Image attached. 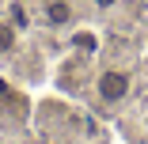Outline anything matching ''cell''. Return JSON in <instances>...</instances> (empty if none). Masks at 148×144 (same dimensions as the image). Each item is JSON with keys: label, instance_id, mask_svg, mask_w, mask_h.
Listing matches in <instances>:
<instances>
[{"label": "cell", "instance_id": "5b68a950", "mask_svg": "<svg viewBox=\"0 0 148 144\" xmlns=\"http://www.w3.org/2000/svg\"><path fill=\"white\" fill-rule=\"evenodd\" d=\"M95 4H99V8H110V4H118V0H95Z\"/></svg>", "mask_w": 148, "mask_h": 144}, {"label": "cell", "instance_id": "3957f363", "mask_svg": "<svg viewBox=\"0 0 148 144\" xmlns=\"http://www.w3.org/2000/svg\"><path fill=\"white\" fill-rule=\"evenodd\" d=\"M15 53H19V27L8 15H0V57H15Z\"/></svg>", "mask_w": 148, "mask_h": 144}, {"label": "cell", "instance_id": "7a4b0ae2", "mask_svg": "<svg viewBox=\"0 0 148 144\" xmlns=\"http://www.w3.org/2000/svg\"><path fill=\"white\" fill-rule=\"evenodd\" d=\"M42 19H46V27L61 31V27L76 23V8H72V0H46L42 4Z\"/></svg>", "mask_w": 148, "mask_h": 144}, {"label": "cell", "instance_id": "6da1fadb", "mask_svg": "<svg viewBox=\"0 0 148 144\" xmlns=\"http://www.w3.org/2000/svg\"><path fill=\"white\" fill-rule=\"evenodd\" d=\"M137 91V68L129 61H103L95 65L91 80H87V95H91V102L106 114L122 110Z\"/></svg>", "mask_w": 148, "mask_h": 144}, {"label": "cell", "instance_id": "277c9868", "mask_svg": "<svg viewBox=\"0 0 148 144\" xmlns=\"http://www.w3.org/2000/svg\"><path fill=\"white\" fill-rule=\"evenodd\" d=\"M69 49L95 57V53H99V34H95V31H76V34H72V42H69Z\"/></svg>", "mask_w": 148, "mask_h": 144}]
</instances>
